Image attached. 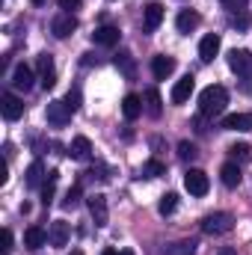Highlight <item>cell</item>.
<instances>
[{"label": "cell", "mask_w": 252, "mask_h": 255, "mask_svg": "<svg viewBox=\"0 0 252 255\" xmlns=\"http://www.w3.org/2000/svg\"><path fill=\"white\" fill-rule=\"evenodd\" d=\"M226 104H229V92L220 83H211L199 92V113L202 116H220L226 110Z\"/></svg>", "instance_id": "6da1fadb"}, {"label": "cell", "mask_w": 252, "mask_h": 255, "mask_svg": "<svg viewBox=\"0 0 252 255\" xmlns=\"http://www.w3.org/2000/svg\"><path fill=\"white\" fill-rule=\"evenodd\" d=\"M232 229H235V217H232L229 211H214V214H208V217L202 220V232H205V235H214V238L229 235Z\"/></svg>", "instance_id": "7a4b0ae2"}, {"label": "cell", "mask_w": 252, "mask_h": 255, "mask_svg": "<svg viewBox=\"0 0 252 255\" xmlns=\"http://www.w3.org/2000/svg\"><path fill=\"white\" fill-rule=\"evenodd\" d=\"M229 68L238 77H252V51H247V48L229 51Z\"/></svg>", "instance_id": "3957f363"}, {"label": "cell", "mask_w": 252, "mask_h": 255, "mask_svg": "<svg viewBox=\"0 0 252 255\" xmlns=\"http://www.w3.org/2000/svg\"><path fill=\"white\" fill-rule=\"evenodd\" d=\"M86 205H89V214H92L95 226H98V229H104V226L110 223V211H107V196H104V193H92V196L86 199Z\"/></svg>", "instance_id": "277c9868"}, {"label": "cell", "mask_w": 252, "mask_h": 255, "mask_svg": "<svg viewBox=\"0 0 252 255\" xmlns=\"http://www.w3.org/2000/svg\"><path fill=\"white\" fill-rule=\"evenodd\" d=\"M0 113H3L6 122H18L24 116V101L18 95H12V92H3L0 95Z\"/></svg>", "instance_id": "5b68a950"}, {"label": "cell", "mask_w": 252, "mask_h": 255, "mask_svg": "<svg viewBox=\"0 0 252 255\" xmlns=\"http://www.w3.org/2000/svg\"><path fill=\"white\" fill-rule=\"evenodd\" d=\"M36 71H39V83H42L45 89H54V83H57V68H54V57H51V54H39Z\"/></svg>", "instance_id": "8992f818"}, {"label": "cell", "mask_w": 252, "mask_h": 255, "mask_svg": "<svg viewBox=\"0 0 252 255\" xmlns=\"http://www.w3.org/2000/svg\"><path fill=\"white\" fill-rule=\"evenodd\" d=\"M184 187H187L190 196H208L211 181H208V175H205L202 169H187V175H184Z\"/></svg>", "instance_id": "52a82bcc"}, {"label": "cell", "mask_w": 252, "mask_h": 255, "mask_svg": "<svg viewBox=\"0 0 252 255\" xmlns=\"http://www.w3.org/2000/svg\"><path fill=\"white\" fill-rule=\"evenodd\" d=\"M74 30H77V18H74L71 12H60V15H54V21H51V33H54L57 39H68Z\"/></svg>", "instance_id": "ba28073f"}, {"label": "cell", "mask_w": 252, "mask_h": 255, "mask_svg": "<svg viewBox=\"0 0 252 255\" xmlns=\"http://www.w3.org/2000/svg\"><path fill=\"white\" fill-rule=\"evenodd\" d=\"M33 80H36V71L30 68L27 63H18L15 71H12V86L21 89V92H30L33 89Z\"/></svg>", "instance_id": "9c48e42d"}, {"label": "cell", "mask_w": 252, "mask_h": 255, "mask_svg": "<svg viewBox=\"0 0 252 255\" xmlns=\"http://www.w3.org/2000/svg\"><path fill=\"white\" fill-rule=\"evenodd\" d=\"M68 122H71V110L65 107V101H51L48 104V125L65 128Z\"/></svg>", "instance_id": "30bf717a"}, {"label": "cell", "mask_w": 252, "mask_h": 255, "mask_svg": "<svg viewBox=\"0 0 252 255\" xmlns=\"http://www.w3.org/2000/svg\"><path fill=\"white\" fill-rule=\"evenodd\" d=\"M193 89H196V77L193 74H184L175 86H172V104H184V101H190V95H193Z\"/></svg>", "instance_id": "8fae6325"}, {"label": "cell", "mask_w": 252, "mask_h": 255, "mask_svg": "<svg viewBox=\"0 0 252 255\" xmlns=\"http://www.w3.org/2000/svg\"><path fill=\"white\" fill-rule=\"evenodd\" d=\"M68 238H71L68 223H65V220H54V223H51V229H48V244H51V247H65V244H68Z\"/></svg>", "instance_id": "7c38bea8"}, {"label": "cell", "mask_w": 252, "mask_h": 255, "mask_svg": "<svg viewBox=\"0 0 252 255\" xmlns=\"http://www.w3.org/2000/svg\"><path fill=\"white\" fill-rule=\"evenodd\" d=\"M220 181H223L229 190L241 187V181H244V175H241V163H235V160L223 163V169H220Z\"/></svg>", "instance_id": "4fadbf2b"}, {"label": "cell", "mask_w": 252, "mask_h": 255, "mask_svg": "<svg viewBox=\"0 0 252 255\" xmlns=\"http://www.w3.org/2000/svg\"><path fill=\"white\" fill-rule=\"evenodd\" d=\"M92 42L101 45V48H113V45H119V27H110V24L98 27V30L92 33Z\"/></svg>", "instance_id": "5bb4252c"}, {"label": "cell", "mask_w": 252, "mask_h": 255, "mask_svg": "<svg viewBox=\"0 0 252 255\" xmlns=\"http://www.w3.org/2000/svg\"><path fill=\"white\" fill-rule=\"evenodd\" d=\"M217 54H220V36L211 33V36H205V39L199 42V60H202V63H214Z\"/></svg>", "instance_id": "9a60e30c"}, {"label": "cell", "mask_w": 252, "mask_h": 255, "mask_svg": "<svg viewBox=\"0 0 252 255\" xmlns=\"http://www.w3.org/2000/svg\"><path fill=\"white\" fill-rule=\"evenodd\" d=\"M199 250V241L196 238H184V241H172L163 247V255H196Z\"/></svg>", "instance_id": "2e32d148"}, {"label": "cell", "mask_w": 252, "mask_h": 255, "mask_svg": "<svg viewBox=\"0 0 252 255\" xmlns=\"http://www.w3.org/2000/svg\"><path fill=\"white\" fill-rule=\"evenodd\" d=\"M160 21H163V6H160V3L145 6V12H142V27H145V33H154V30L160 27Z\"/></svg>", "instance_id": "e0dca14e"}, {"label": "cell", "mask_w": 252, "mask_h": 255, "mask_svg": "<svg viewBox=\"0 0 252 255\" xmlns=\"http://www.w3.org/2000/svg\"><path fill=\"white\" fill-rule=\"evenodd\" d=\"M48 181V175H45V166H42V160H33L30 166H27V175H24V184L30 187V190H36V187H42Z\"/></svg>", "instance_id": "ac0fdd59"}, {"label": "cell", "mask_w": 252, "mask_h": 255, "mask_svg": "<svg viewBox=\"0 0 252 255\" xmlns=\"http://www.w3.org/2000/svg\"><path fill=\"white\" fill-rule=\"evenodd\" d=\"M172 71H175V60H172V57H166V54H157V57L151 60V74H154L157 80H166Z\"/></svg>", "instance_id": "d6986e66"}, {"label": "cell", "mask_w": 252, "mask_h": 255, "mask_svg": "<svg viewBox=\"0 0 252 255\" xmlns=\"http://www.w3.org/2000/svg\"><path fill=\"white\" fill-rule=\"evenodd\" d=\"M142 104H145V113H148L151 119H160V113H163V101H160V92H157L154 86H151V89H145Z\"/></svg>", "instance_id": "ffe728a7"}, {"label": "cell", "mask_w": 252, "mask_h": 255, "mask_svg": "<svg viewBox=\"0 0 252 255\" xmlns=\"http://www.w3.org/2000/svg\"><path fill=\"white\" fill-rule=\"evenodd\" d=\"M68 154H71L74 160H89V157H92V142H89V136H74L71 145H68Z\"/></svg>", "instance_id": "44dd1931"}, {"label": "cell", "mask_w": 252, "mask_h": 255, "mask_svg": "<svg viewBox=\"0 0 252 255\" xmlns=\"http://www.w3.org/2000/svg\"><path fill=\"white\" fill-rule=\"evenodd\" d=\"M45 244H48V232H45V229L30 226V229L24 232V247H27V250H33V253H36V250H42Z\"/></svg>", "instance_id": "7402d4cb"}, {"label": "cell", "mask_w": 252, "mask_h": 255, "mask_svg": "<svg viewBox=\"0 0 252 255\" xmlns=\"http://www.w3.org/2000/svg\"><path fill=\"white\" fill-rule=\"evenodd\" d=\"M142 107H145V104H142V98H139V95H133V92L122 98V113H125L127 122L139 119V116H142Z\"/></svg>", "instance_id": "603a6c76"}, {"label": "cell", "mask_w": 252, "mask_h": 255, "mask_svg": "<svg viewBox=\"0 0 252 255\" xmlns=\"http://www.w3.org/2000/svg\"><path fill=\"white\" fill-rule=\"evenodd\" d=\"M252 128V113H229L223 119V130H250Z\"/></svg>", "instance_id": "cb8c5ba5"}, {"label": "cell", "mask_w": 252, "mask_h": 255, "mask_svg": "<svg viewBox=\"0 0 252 255\" xmlns=\"http://www.w3.org/2000/svg\"><path fill=\"white\" fill-rule=\"evenodd\" d=\"M199 12H193V9H181L178 12V18H175V27H178V33H193L196 27H199Z\"/></svg>", "instance_id": "d4e9b609"}, {"label": "cell", "mask_w": 252, "mask_h": 255, "mask_svg": "<svg viewBox=\"0 0 252 255\" xmlns=\"http://www.w3.org/2000/svg\"><path fill=\"white\" fill-rule=\"evenodd\" d=\"M160 175H166V166L157 157H151V160H145L139 166V178H160Z\"/></svg>", "instance_id": "484cf974"}, {"label": "cell", "mask_w": 252, "mask_h": 255, "mask_svg": "<svg viewBox=\"0 0 252 255\" xmlns=\"http://www.w3.org/2000/svg\"><path fill=\"white\" fill-rule=\"evenodd\" d=\"M57 178H60V172H57V169H51V172H48V181L42 184V205H45V208L54 202V193H57Z\"/></svg>", "instance_id": "4316f807"}, {"label": "cell", "mask_w": 252, "mask_h": 255, "mask_svg": "<svg viewBox=\"0 0 252 255\" xmlns=\"http://www.w3.org/2000/svg\"><path fill=\"white\" fill-rule=\"evenodd\" d=\"M116 68H119V71H125L127 80H133V77H136V63H133V57H130V54H125V51L116 57Z\"/></svg>", "instance_id": "83f0119b"}, {"label": "cell", "mask_w": 252, "mask_h": 255, "mask_svg": "<svg viewBox=\"0 0 252 255\" xmlns=\"http://www.w3.org/2000/svg\"><path fill=\"white\" fill-rule=\"evenodd\" d=\"M229 154H232V160H235V163H250V160H252V145L238 142V145H232V148H229Z\"/></svg>", "instance_id": "f1b7e54d"}, {"label": "cell", "mask_w": 252, "mask_h": 255, "mask_svg": "<svg viewBox=\"0 0 252 255\" xmlns=\"http://www.w3.org/2000/svg\"><path fill=\"white\" fill-rule=\"evenodd\" d=\"M175 208H178V196H175V193H163L160 202H157V211H160L163 217H169V214H175Z\"/></svg>", "instance_id": "f546056e"}, {"label": "cell", "mask_w": 252, "mask_h": 255, "mask_svg": "<svg viewBox=\"0 0 252 255\" xmlns=\"http://www.w3.org/2000/svg\"><path fill=\"white\" fill-rule=\"evenodd\" d=\"M86 175H89V178H98V181H110V166H107V163H95Z\"/></svg>", "instance_id": "4dcf8cb0"}, {"label": "cell", "mask_w": 252, "mask_h": 255, "mask_svg": "<svg viewBox=\"0 0 252 255\" xmlns=\"http://www.w3.org/2000/svg\"><path fill=\"white\" fill-rule=\"evenodd\" d=\"M196 154H199V151H196V145H193V142H187V139H184V142H178V157H181L184 163H187V160H196Z\"/></svg>", "instance_id": "1f68e13d"}, {"label": "cell", "mask_w": 252, "mask_h": 255, "mask_svg": "<svg viewBox=\"0 0 252 255\" xmlns=\"http://www.w3.org/2000/svg\"><path fill=\"white\" fill-rule=\"evenodd\" d=\"M63 101H65V107H68L71 113H77V110H80V89H77V86L68 89V95H65Z\"/></svg>", "instance_id": "d6a6232c"}, {"label": "cell", "mask_w": 252, "mask_h": 255, "mask_svg": "<svg viewBox=\"0 0 252 255\" xmlns=\"http://www.w3.org/2000/svg\"><path fill=\"white\" fill-rule=\"evenodd\" d=\"M77 202H80V184H74V187H68L63 199V208H77Z\"/></svg>", "instance_id": "836d02e7"}, {"label": "cell", "mask_w": 252, "mask_h": 255, "mask_svg": "<svg viewBox=\"0 0 252 255\" xmlns=\"http://www.w3.org/2000/svg\"><path fill=\"white\" fill-rule=\"evenodd\" d=\"M250 24H252V18L247 12H235V15H232V27H235V30H250Z\"/></svg>", "instance_id": "e575fe53"}, {"label": "cell", "mask_w": 252, "mask_h": 255, "mask_svg": "<svg viewBox=\"0 0 252 255\" xmlns=\"http://www.w3.org/2000/svg\"><path fill=\"white\" fill-rule=\"evenodd\" d=\"M220 3H223L229 12H244V9H247V0H220Z\"/></svg>", "instance_id": "d590c367"}, {"label": "cell", "mask_w": 252, "mask_h": 255, "mask_svg": "<svg viewBox=\"0 0 252 255\" xmlns=\"http://www.w3.org/2000/svg\"><path fill=\"white\" fill-rule=\"evenodd\" d=\"M83 6V0H60V9L63 12H74V9H80Z\"/></svg>", "instance_id": "8d00e7d4"}, {"label": "cell", "mask_w": 252, "mask_h": 255, "mask_svg": "<svg viewBox=\"0 0 252 255\" xmlns=\"http://www.w3.org/2000/svg\"><path fill=\"white\" fill-rule=\"evenodd\" d=\"M9 247H12V232L3 229V250H9Z\"/></svg>", "instance_id": "74e56055"}, {"label": "cell", "mask_w": 252, "mask_h": 255, "mask_svg": "<svg viewBox=\"0 0 252 255\" xmlns=\"http://www.w3.org/2000/svg\"><path fill=\"white\" fill-rule=\"evenodd\" d=\"M6 178H9V169H6V163L0 166V184H6Z\"/></svg>", "instance_id": "f35d334b"}, {"label": "cell", "mask_w": 252, "mask_h": 255, "mask_svg": "<svg viewBox=\"0 0 252 255\" xmlns=\"http://www.w3.org/2000/svg\"><path fill=\"white\" fill-rule=\"evenodd\" d=\"M217 255H238V250H232V247H223Z\"/></svg>", "instance_id": "ab89813d"}, {"label": "cell", "mask_w": 252, "mask_h": 255, "mask_svg": "<svg viewBox=\"0 0 252 255\" xmlns=\"http://www.w3.org/2000/svg\"><path fill=\"white\" fill-rule=\"evenodd\" d=\"M30 3H33V6H45L48 0H30Z\"/></svg>", "instance_id": "60d3db41"}, {"label": "cell", "mask_w": 252, "mask_h": 255, "mask_svg": "<svg viewBox=\"0 0 252 255\" xmlns=\"http://www.w3.org/2000/svg\"><path fill=\"white\" fill-rule=\"evenodd\" d=\"M101 255H119V253H116V250H104Z\"/></svg>", "instance_id": "b9f144b4"}, {"label": "cell", "mask_w": 252, "mask_h": 255, "mask_svg": "<svg viewBox=\"0 0 252 255\" xmlns=\"http://www.w3.org/2000/svg\"><path fill=\"white\" fill-rule=\"evenodd\" d=\"M119 255H133V250H122V253H119Z\"/></svg>", "instance_id": "7bdbcfd3"}, {"label": "cell", "mask_w": 252, "mask_h": 255, "mask_svg": "<svg viewBox=\"0 0 252 255\" xmlns=\"http://www.w3.org/2000/svg\"><path fill=\"white\" fill-rule=\"evenodd\" d=\"M71 255H83V253H80V250H74V253H71Z\"/></svg>", "instance_id": "ee69618b"}]
</instances>
